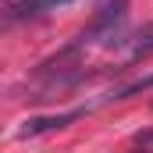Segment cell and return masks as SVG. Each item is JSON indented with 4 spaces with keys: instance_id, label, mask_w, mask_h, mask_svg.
<instances>
[{
    "instance_id": "4",
    "label": "cell",
    "mask_w": 153,
    "mask_h": 153,
    "mask_svg": "<svg viewBox=\"0 0 153 153\" xmlns=\"http://www.w3.org/2000/svg\"><path fill=\"white\" fill-rule=\"evenodd\" d=\"M153 50V25H143L135 32V53H150Z\"/></svg>"
},
{
    "instance_id": "2",
    "label": "cell",
    "mask_w": 153,
    "mask_h": 153,
    "mask_svg": "<svg viewBox=\"0 0 153 153\" xmlns=\"http://www.w3.org/2000/svg\"><path fill=\"white\" fill-rule=\"evenodd\" d=\"M78 117H85V107H78V111H68V114H50V117H32V121H25L22 128H18V135L22 139H29V135H39V132H50V128H64V125H71Z\"/></svg>"
},
{
    "instance_id": "3",
    "label": "cell",
    "mask_w": 153,
    "mask_h": 153,
    "mask_svg": "<svg viewBox=\"0 0 153 153\" xmlns=\"http://www.w3.org/2000/svg\"><path fill=\"white\" fill-rule=\"evenodd\" d=\"M150 85H153V75H143V78H135V82H128V85H121V89H114L107 100H128V96H135V93H143Z\"/></svg>"
},
{
    "instance_id": "1",
    "label": "cell",
    "mask_w": 153,
    "mask_h": 153,
    "mask_svg": "<svg viewBox=\"0 0 153 153\" xmlns=\"http://www.w3.org/2000/svg\"><path fill=\"white\" fill-rule=\"evenodd\" d=\"M64 4H75V0H0V18H36L43 11H57Z\"/></svg>"
},
{
    "instance_id": "5",
    "label": "cell",
    "mask_w": 153,
    "mask_h": 153,
    "mask_svg": "<svg viewBox=\"0 0 153 153\" xmlns=\"http://www.w3.org/2000/svg\"><path fill=\"white\" fill-rule=\"evenodd\" d=\"M135 143H139V146H146V143H153V128H150V132H139V135H135Z\"/></svg>"
}]
</instances>
